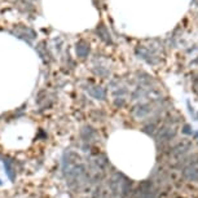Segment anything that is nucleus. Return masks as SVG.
<instances>
[{
    "label": "nucleus",
    "instance_id": "1",
    "mask_svg": "<svg viewBox=\"0 0 198 198\" xmlns=\"http://www.w3.org/2000/svg\"><path fill=\"white\" fill-rule=\"evenodd\" d=\"M183 132H184V133H187V135L192 133V130H190V126H189V124H184V127H183Z\"/></svg>",
    "mask_w": 198,
    "mask_h": 198
}]
</instances>
